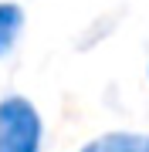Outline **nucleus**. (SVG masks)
<instances>
[{"instance_id": "1", "label": "nucleus", "mask_w": 149, "mask_h": 152, "mask_svg": "<svg viewBox=\"0 0 149 152\" xmlns=\"http://www.w3.org/2000/svg\"><path fill=\"white\" fill-rule=\"evenodd\" d=\"M0 152H41V115L21 95L0 102Z\"/></svg>"}, {"instance_id": "2", "label": "nucleus", "mask_w": 149, "mask_h": 152, "mask_svg": "<svg viewBox=\"0 0 149 152\" xmlns=\"http://www.w3.org/2000/svg\"><path fill=\"white\" fill-rule=\"evenodd\" d=\"M81 152H149V135H136V132H112L88 142Z\"/></svg>"}, {"instance_id": "3", "label": "nucleus", "mask_w": 149, "mask_h": 152, "mask_svg": "<svg viewBox=\"0 0 149 152\" xmlns=\"http://www.w3.org/2000/svg\"><path fill=\"white\" fill-rule=\"evenodd\" d=\"M21 27H24L21 7H17V4H0V54H7V51L14 48Z\"/></svg>"}]
</instances>
